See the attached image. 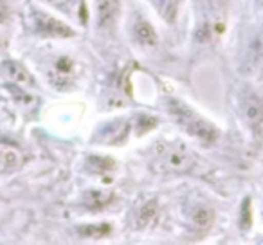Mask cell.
I'll list each match as a JSON object with an SVG mask.
<instances>
[{
	"instance_id": "obj_18",
	"label": "cell",
	"mask_w": 263,
	"mask_h": 245,
	"mask_svg": "<svg viewBox=\"0 0 263 245\" xmlns=\"http://www.w3.org/2000/svg\"><path fill=\"white\" fill-rule=\"evenodd\" d=\"M258 51L263 58V31H261V34H259V40H258Z\"/></svg>"
},
{
	"instance_id": "obj_17",
	"label": "cell",
	"mask_w": 263,
	"mask_h": 245,
	"mask_svg": "<svg viewBox=\"0 0 263 245\" xmlns=\"http://www.w3.org/2000/svg\"><path fill=\"white\" fill-rule=\"evenodd\" d=\"M8 15H9L8 6H6L4 0H0V24H4L8 20Z\"/></svg>"
},
{
	"instance_id": "obj_20",
	"label": "cell",
	"mask_w": 263,
	"mask_h": 245,
	"mask_svg": "<svg viewBox=\"0 0 263 245\" xmlns=\"http://www.w3.org/2000/svg\"><path fill=\"white\" fill-rule=\"evenodd\" d=\"M258 4H259V6H263V0H258Z\"/></svg>"
},
{
	"instance_id": "obj_3",
	"label": "cell",
	"mask_w": 263,
	"mask_h": 245,
	"mask_svg": "<svg viewBox=\"0 0 263 245\" xmlns=\"http://www.w3.org/2000/svg\"><path fill=\"white\" fill-rule=\"evenodd\" d=\"M33 22L34 27L40 34L44 36H52V38H70L74 36V31L70 29L67 24L60 22L58 18L47 15L44 11H34L33 13Z\"/></svg>"
},
{
	"instance_id": "obj_19",
	"label": "cell",
	"mask_w": 263,
	"mask_h": 245,
	"mask_svg": "<svg viewBox=\"0 0 263 245\" xmlns=\"http://www.w3.org/2000/svg\"><path fill=\"white\" fill-rule=\"evenodd\" d=\"M168 2H170L172 6H175V0H168Z\"/></svg>"
},
{
	"instance_id": "obj_11",
	"label": "cell",
	"mask_w": 263,
	"mask_h": 245,
	"mask_svg": "<svg viewBox=\"0 0 263 245\" xmlns=\"http://www.w3.org/2000/svg\"><path fill=\"white\" fill-rule=\"evenodd\" d=\"M243 114H245V119H247L249 125L258 126L259 123L263 121V103L259 101V98L251 96V98L245 99Z\"/></svg>"
},
{
	"instance_id": "obj_4",
	"label": "cell",
	"mask_w": 263,
	"mask_h": 245,
	"mask_svg": "<svg viewBox=\"0 0 263 245\" xmlns=\"http://www.w3.org/2000/svg\"><path fill=\"white\" fill-rule=\"evenodd\" d=\"M22 166V152L9 143H0V173H13Z\"/></svg>"
},
{
	"instance_id": "obj_5",
	"label": "cell",
	"mask_w": 263,
	"mask_h": 245,
	"mask_svg": "<svg viewBox=\"0 0 263 245\" xmlns=\"http://www.w3.org/2000/svg\"><path fill=\"white\" fill-rule=\"evenodd\" d=\"M72 72H74V62L67 56H62L54 62V67L51 70V81L58 88H65L67 85H70L72 81Z\"/></svg>"
},
{
	"instance_id": "obj_8",
	"label": "cell",
	"mask_w": 263,
	"mask_h": 245,
	"mask_svg": "<svg viewBox=\"0 0 263 245\" xmlns=\"http://www.w3.org/2000/svg\"><path fill=\"white\" fill-rule=\"evenodd\" d=\"M96 13H98L99 27L112 26L117 13H119V0H98L96 2Z\"/></svg>"
},
{
	"instance_id": "obj_16",
	"label": "cell",
	"mask_w": 263,
	"mask_h": 245,
	"mask_svg": "<svg viewBox=\"0 0 263 245\" xmlns=\"http://www.w3.org/2000/svg\"><path fill=\"white\" fill-rule=\"evenodd\" d=\"M49 4H52L54 8H58V9H62V11H65V13H69L70 11V8H72L74 4H76V0H47Z\"/></svg>"
},
{
	"instance_id": "obj_12",
	"label": "cell",
	"mask_w": 263,
	"mask_h": 245,
	"mask_svg": "<svg viewBox=\"0 0 263 245\" xmlns=\"http://www.w3.org/2000/svg\"><path fill=\"white\" fill-rule=\"evenodd\" d=\"M190 220H191V225H193L195 229L205 231L211 227L213 220H215V215H213V211L209 208L197 205V208H193V211H191Z\"/></svg>"
},
{
	"instance_id": "obj_14",
	"label": "cell",
	"mask_w": 263,
	"mask_h": 245,
	"mask_svg": "<svg viewBox=\"0 0 263 245\" xmlns=\"http://www.w3.org/2000/svg\"><path fill=\"white\" fill-rule=\"evenodd\" d=\"M157 215V200H148L137 209V227H144Z\"/></svg>"
},
{
	"instance_id": "obj_1",
	"label": "cell",
	"mask_w": 263,
	"mask_h": 245,
	"mask_svg": "<svg viewBox=\"0 0 263 245\" xmlns=\"http://www.w3.org/2000/svg\"><path fill=\"white\" fill-rule=\"evenodd\" d=\"M166 108H168L170 116L173 117V121L187 136L195 137L202 143H215L218 139V128L213 125L211 121H208L198 112H195L193 108H190L186 103L179 101V99H168Z\"/></svg>"
},
{
	"instance_id": "obj_15",
	"label": "cell",
	"mask_w": 263,
	"mask_h": 245,
	"mask_svg": "<svg viewBox=\"0 0 263 245\" xmlns=\"http://www.w3.org/2000/svg\"><path fill=\"white\" fill-rule=\"evenodd\" d=\"M78 233L83 238H103L110 233V225L108 223H94V225H83L78 229Z\"/></svg>"
},
{
	"instance_id": "obj_7",
	"label": "cell",
	"mask_w": 263,
	"mask_h": 245,
	"mask_svg": "<svg viewBox=\"0 0 263 245\" xmlns=\"http://www.w3.org/2000/svg\"><path fill=\"white\" fill-rule=\"evenodd\" d=\"M128 130H130V125H128L126 121H112L108 125L103 128V134H99V137H105L101 139L99 143L103 144H119L126 139L128 136Z\"/></svg>"
},
{
	"instance_id": "obj_9",
	"label": "cell",
	"mask_w": 263,
	"mask_h": 245,
	"mask_svg": "<svg viewBox=\"0 0 263 245\" xmlns=\"http://www.w3.org/2000/svg\"><path fill=\"white\" fill-rule=\"evenodd\" d=\"M134 40L143 47H155L157 45V31L146 20H137L134 26Z\"/></svg>"
},
{
	"instance_id": "obj_10",
	"label": "cell",
	"mask_w": 263,
	"mask_h": 245,
	"mask_svg": "<svg viewBox=\"0 0 263 245\" xmlns=\"http://www.w3.org/2000/svg\"><path fill=\"white\" fill-rule=\"evenodd\" d=\"M112 200H114V193L94 190V191H87V193H85L83 205L87 209H90V211H101V209H105Z\"/></svg>"
},
{
	"instance_id": "obj_2",
	"label": "cell",
	"mask_w": 263,
	"mask_h": 245,
	"mask_svg": "<svg viewBox=\"0 0 263 245\" xmlns=\"http://www.w3.org/2000/svg\"><path fill=\"white\" fill-rule=\"evenodd\" d=\"M195 154L182 141H161L154 146V166L161 173L182 175L195 168Z\"/></svg>"
},
{
	"instance_id": "obj_13",
	"label": "cell",
	"mask_w": 263,
	"mask_h": 245,
	"mask_svg": "<svg viewBox=\"0 0 263 245\" xmlns=\"http://www.w3.org/2000/svg\"><path fill=\"white\" fill-rule=\"evenodd\" d=\"M87 169L90 173H96V175H103V173L110 172L114 168V161L108 157H99V155H92V157L87 159L85 162Z\"/></svg>"
},
{
	"instance_id": "obj_6",
	"label": "cell",
	"mask_w": 263,
	"mask_h": 245,
	"mask_svg": "<svg viewBox=\"0 0 263 245\" xmlns=\"http://www.w3.org/2000/svg\"><path fill=\"white\" fill-rule=\"evenodd\" d=\"M2 74L9 81H13L15 85H20V87H33L34 85V80L29 74V70L24 65H20L18 62H4L2 63Z\"/></svg>"
}]
</instances>
